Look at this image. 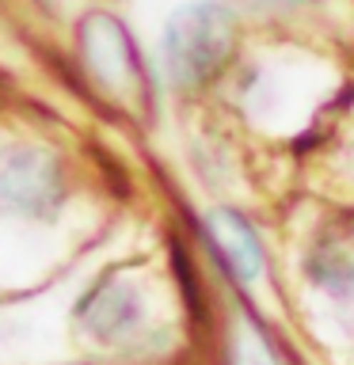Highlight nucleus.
I'll list each match as a JSON object with an SVG mask.
<instances>
[{
    "instance_id": "nucleus-1",
    "label": "nucleus",
    "mask_w": 354,
    "mask_h": 365,
    "mask_svg": "<svg viewBox=\"0 0 354 365\" xmlns=\"http://www.w3.org/2000/svg\"><path fill=\"white\" fill-rule=\"evenodd\" d=\"M236 50V19L225 4H187L168 19L164 65L179 88H202L228 65Z\"/></svg>"
},
{
    "instance_id": "nucleus-2",
    "label": "nucleus",
    "mask_w": 354,
    "mask_h": 365,
    "mask_svg": "<svg viewBox=\"0 0 354 365\" xmlns=\"http://www.w3.org/2000/svg\"><path fill=\"white\" fill-rule=\"evenodd\" d=\"M80 53H84V61L99 84L118 91V96L133 91L137 80H141L133 42L126 38L122 23L111 16H88L80 23Z\"/></svg>"
},
{
    "instance_id": "nucleus-3",
    "label": "nucleus",
    "mask_w": 354,
    "mask_h": 365,
    "mask_svg": "<svg viewBox=\"0 0 354 365\" xmlns=\"http://www.w3.org/2000/svg\"><path fill=\"white\" fill-rule=\"evenodd\" d=\"M0 198L23 213L46 217L61 202V171L46 153H16L0 171Z\"/></svg>"
},
{
    "instance_id": "nucleus-4",
    "label": "nucleus",
    "mask_w": 354,
    "mask_h": 365,
    "mask_svg": "<svg viewBox=\"0 0 354 365\" xmlns=\"http://www.w3.org/2000/svg\"><path fill=\"white\" fill-rule=\"evenodd\" d=\"M210 240L217 255L225 259V267L236 274L240 282H256L263 274V247L259 236L240 213L233 210H213L210 213Z\"/></svg>"
},
{
    "instance_id": "nucleus-5",
    "label": "nucleus",
    "mask_w": 354,
    "mask_h": 365,
    "mask_svg": "<svg viewBox=\"0 0 354 365\" xmlns=\"http://www.w3.org/2000/svg\"><path fill=\"white\" fill-rule=\"evenodd\" d=\"M80 319H84L99 339H122L137 327L141 304H137L133 289H126L122 282L111 278V282H103L91 289V297L84 301V308H80Z\"/></svg>"
},
{
    "instance_id": "nucleus-6",
    "label": "nucleus",
    "mask_w": 354,
    "mask_h": 365,
    "mask_svg": "<svg viewBox=\"0 0 354 365\" xmlns=\"http://www.w3.org/2000/svg\"><path fill=\"white\" fill-rule=\"evenodd\" d=\"M308 278L331 293H354V244L347 240H320L308 255Z\"/></svg>"
},
{
    "instance_id": "nucleus-7",
    "label": "nucleus",
    "mask_w": 354,
    "mask_h": 365,
    "mask_svg": "<svg viewBox=\"0 0 354 365\" xmlns=\"http://www.w3.org/2000/svg\"><path fill=\"white\" fill-rule=\"evenodd\" d=\"M267 4H293V0H267Z\"/></svg>"
}]
</instances>
